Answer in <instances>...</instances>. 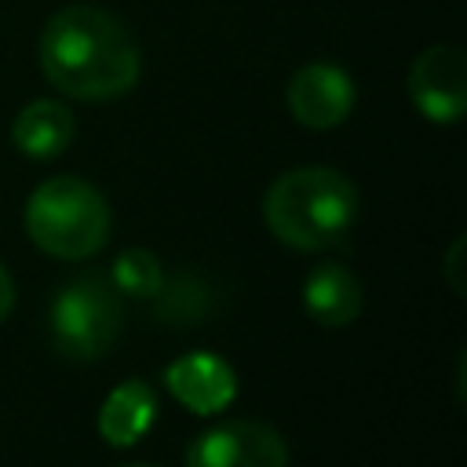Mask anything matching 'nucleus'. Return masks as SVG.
I'll return each mask as SVG.
<instances>
[{
    "instance_id": "nucleus-1",
    "label": "nucleus",
    "mask_w": 467,
    "mask_h": 467,
    "mask_svg": "<svg viewBox=\"0 0 467 467\" xmlns=\"http://www.w3.org/2000/svg\"><path fill=\"white\" fill-rule=\"evenodd\" d=\"M40 69L69 99L109 102L135 88L142 51L131 29L106 7L69 4L40 33Z\"/></svg>"
},
{
    "instance_id": "nucleus-2",
    "label": "nucleus",
    "mask_w": 467,
    "mask_h": 467,
    "mask_svg": "<svg viewBox=\"0 0 467 467\" xmlns=\"http://www.w3.org/2000/svg\"><path fill=\"white\" fill-rule=\"evenodd\" d=\"M358 215V190L336 168H292L263 197L270 234L299 252L343 244Z\"/></svg>"
},
{
    "instance_id": "nucleus-3",
    "label": "nucleus",
    "mask_w": 467,
    "mask_h": 467,
    "mask_svg": "<svg viewBox=\"0 0 467 467\" xmlns=\"http://www.w3.org/2000/svg\"><path fill=\"white\" fill-rule=\"evenodd\" d=\"M26 234L47 255L88 259L109 241V204L91 182L77 175H55L29 193Z\"/></svg>"
},
{
    "instance_id": "nucleus-4",
    "label": "nucleus",
    "mask_w": 467,
    "mask_h": 467,
    "mask_svg": "<svg viewBox=\"0 0 467 467\" xmlns=\"http://www.w3.org/2000/svg\"><path fill=\"white\" fill-rule=\"evenodd\" d=\"M51 343L69 361H99L120 336V299L102 274L69 281L47 310Z\"/></svg>"
},
{
    "instance_id": "nucleus-5",
    "label": "nucleus",
    "mask_w": 467,
    "mask_h": 467,
    "mask_svg": "<svg viewBox=\"0 0 467 467\" xmlns=\"http://www.w3.org/2000/svg\"><path fill=\"white\" fill-rule=\"evenodd\" d=\"M186 467H288V445L270 423L234 420L197 434Z\"/></svg>"
},
{
    "instance_id": "nucleus-6",
    "label": "nucleus",
    "mask_w": 467,
    "mask_h": 467,
    "mask_svg": "<svg viewBox=\"0 0 467 467\" xmlns=\"http://www.w3.org/2000/svg\"><path fill=\"white\" fill-rule=\"evenodd\" d=\"M409 99L412 106L434 120L452 124L467 109V58L456 44H431L416 55L409 69Z\"/></svg>"
},
{
    "instance_id": "nucleus-7",
    "label": "nucleus",
    "mask_w": 467,
    "mask_h": 467,
    "mask_svg": "<svg viewBox=\"0 0 467 467\" xmlns=\"http://www.w3.org/2000/svg\"><path fill=\"white\" fill-rule=\"evenodd\" d=\"M354 95L358 91H354L350 73L336 62H310L296 69L285 88L288 113L310 131H328L343 124L354 109Z\"/></svg>"
},
{
    "instance_id": "nucleus-8",
    "label": "nucleus",
    "mask_w": 467,
    "mask_h": 467,
    "mask_svg": "<svg viewBox=\"0 0 467 467\" xmlns=\"http://www.w3.org/2000/svg\"><path fill=\"white\" fill-rule=\"evenodd\" d=\"M164 383L190 412H219L237 398V372L215 354H186L164 368Z\"/></svg>"
},
{
    "instance_id": "nucleus-9",
    "label": "nucleus",
    "mask_w": 467,
    "mask_h": 467,
    "mask_svg": "<svg viewBox=\"0 0 467 467\" xmlns=\"http://www.w3.org/2000/svg\"><path fill=\"white\" fill-rule=\"evenodd\" d=\"M73 113L55 102V99H36L29 106L18 109L15 124H11V142L22 157H33V161H51L58 157L69 142H73Z\"/></svg>"
},
{
    "instance_id": "nucleus-10",
    "label": "nucleus",
    "mask_w": 467,
    "mask_h": 467,
    "mask_svg": "<svg viewBox=\"0 0 467 467\" xmlns=\"http://www.w3.org/2000/svg\"><path fill=\"white\" fill-rule=\"evenodd\" d=\"M306 314L328 328H343L361 314V285L358 277L339 263H321L310 270L303 285Z\"/></svg>"
},
{
    "instance_id": "nucleus-11",
    "label": "nucleus",
    "mask_w": 467,
    "mask_h": 467,
    "mask_svg": "<svg viewBox=\"0 0 467 467\" xmlns=\"http://www.w3.org/2000/svg\"><path fill=\"white\" fill-rule=\"evenodd\" d=\"M153 416H157V398L150 390L146 379H124L120 387H113L99 409V434L124 449V445H135L150 427H153Z\"/></svg>"
},
{
    "instance_id": "nucleus-12",
    "label": "nucleus",
    "mask_w": 467,
    "mask_h": 467,
    "mask_svg": "<svg viewBox=\"0 0 467 467\" xmlns=\"http://www.w3.org/2000/svg\"><path fill=\"white\" fill-rule=\"evenodd\" d=\"M113 288H120L131 299H157V292L164 288V270L161 259L146 248H124L109 270Z\"/></svg>"
},
{
    "instance_id": "nucleus-13",
    "label": "nucleus",
    "mask_w": 467,
    "mask_h": 467,
    "mask_svg": "<svg viewBox=\"0 0 467 467\" xmlns=\"http://www.w3.org/2000/svg\"><path fill=\"white\" fill-rule=\"evenodd\" d=\"M11 306H15V281H11L7 266L0 263V321L11 314Z\"/></svg>"
},
{
    "instance_id": "nucleus-14",
    "label": "nucleus",
    "mask_w": 467,
    "mask_h": 467,
    "mask_svg": "<svg viewBox=\"0 0 467 467\" xmlns=\"http://www.w3.org/2000/svg\"><path fill=\"white\" fill-rule=\"evenodd\" d=\"M460 252H463V237H460V241H456V244L449 248V266H445V270H449V281H452V288H456V296H463V285L456 281V266H460Z\"/></svg>"
},
{
    "instance_id": "nucleus-15",
    "label": "nucleus",
    "mask_w": 467,
    "mask_h": 467,
    "mask_svg": "<svg viewBox=\"0 0 467 467\" xmlns=\"http://www.w3.org/2000/svg\"><path fill=\"white\" fill-rule=\"evenodd\" d=\"M124 467H153V463H124Z\"/></svg>"
}]
</instances>
